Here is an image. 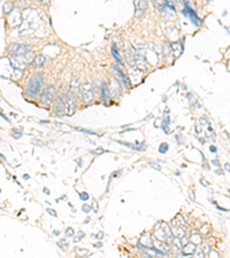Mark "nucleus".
I'll use <instances>...</instances> for the list:
<instances>
[{
    "label": "nucleus",
    "mask_w": 230,
    "mask_h": 258,
    "mask_svg": "<svg viewBox=\"0 0 230 258\" xmlns=\"http://www.w3.org/2000/svg\"><path fill=\"white\" fill-rule=\"evenodd\" d=\"M176 1H182V0H176Z\"/></svg>",
    "instance_id": "8fccbe9b"
},
{
    "label": "nucleus",
    "mask_w": 230,
    "mask_h": 258,
    "mask_svg": "<svg viewBox=\"0 0 230 258\" xmlns=\"http://www.w3.org/2000/svg\"><path fill=\"white\" fill-rule=\"evenodd\" d=\"M201 251H203L204 256H207V255H208V252L211 251V248H209V246L205 244V246L203 247V249H201Z\"/></svg>",
    "instance_id": "393cba45"
},
{
    "label": "nucleus",
    "mask_w": 230,
    "mask_h": 258,
    "mask_svg": "<svg viewBox=\"0 0 230 258\" xmlns=\"http://www.w3.org/2000/svg\"><path fill=\"white\" fill-rule=\"evenodd\" d=\"M91 153H105V150H104L103 148H99L98 150H96V152H91Z\"/></svg>",
    "instance_id": "ea45409f"
},
{
    "label": "nucleus",
    "mask_w": 230,
    "mask_h": 258,
    "mask_svg": "<svg viewBox=\"0 0 230 258\" xmlns=\"http://www.w3.org/2000/svg\"><path fill=\"white\" fill-rule=\"evenodd\" d=\"M183 14H185V15H188L189 16V18H190V21L195 24L196 26H200V23H201V21H200V18H199V16L197 15V13H196L193 9L191 8V7H189L188 5L185 6V8L183 9V12H182Z\"/></svg>",
    "instance_id": "0eeeda50"
},
{
    "label": "nucleus",
    "mask_w": 230,
    "mask_h": 258,
    "mask_svg": "<svg viewBox=\"0 0 230 258\" xmlns=\"http://www.w3.org/2000/svg\"><path fill=\"white\" fill-rule=\"evenodd\" d=\"M121 170H119V171H116V172H113V174H112V177L113 178H116V177H119V173H121Z\"/></svg>",
    "instance_id": "58836bf2"
},
{
    "label": "nucleus",
    "mask_w": 230,
    "mask_h": 258,
    "mask_svg": "<svg viewBox=\"0 0 230 258\" xmlns=\"http://www.w3.org/2000/svg\"><path fill=\"white\" fill-rule=\"evenodd\" d=\"M207 256H209V257H212V256H215V257H219V254H218V252H216L215 250L211 249V251L208 252V255H207Z\"/></svg>",
    "instance_id": "c85d7f7f"
},
{
    "label": "nucleus",
    "mask_w": 230,
    "mask_h": 258,
    "mask_svg": "<svg viewBox=\"0 0 230 258\" xmlns=\"http://www.w3.org/2000/svg\"><path fill=\"white\" fill-rule=\"evenodd\" d=\"M147 8V0H135V14L136 16L143 15Z\"/></svg>",
    "instance_id": "6e6552de"
},
{
    "label": "nucleus",
    "mask_w": 230,
    "mask_h": 258,
    "mask_svg": "<svg viewBox=\"0 0 230 258\" xmlns=\"http://www.w3.org/2000/svg\"><path fill=\"white\" fill-rule=\"evenodd\" d=\"M112 55H113V58L115 59L116 63H117L120 67H124V62H123V60H122V58H121V55H120L119 51H117L116 45H113V46H112Z\"/></svg>",
    "instance_id": "ddd939ff"
},
{
    "label": "nucleus",
    "mask_w": 230,
    "mask_h": 258,
    "mask_svg": "<svg viewBox=\"0 0 230 258\" xmlns=\"http://www.w3.org/2000/svg\"><path fill=\"white\" fill-rule=\"evenodd\" d=\"M9 52L13 54V55H21V54H24L29 52L28 47L26 45H20V44H13L9 48Z\"/></svg>",
    "instance_id": "9d476101"
},
{
    "label": "nucleus",
    "mask_w": 230,
    "mask_h": 258,
    "mask_svg": "<svg viewBox=\"0 0 230 258\" xmlns=\"http://www.w3.org/2000/svg\"><path fill=\"white\" fill-rule=\"evenodd\" d=\"M66 98H67V93L62 92L56 96L55 101H54V114L56 116H62L64 114V103H66Z\"/></svg>",
    "instance_id": "20e7f679"
},
{
    "label": "nucleus",
    "mask_w": 230,
    "mask_h": 258,
    "mask_svg": "<svg viewBox=\"0 0 230 258\" xmlns=\"http://www.w3.org/2000/svg\"><path fill=\"white\" fill-rule=\"evenodd\" d=\"M203 168H204V169H206V170H209V166H208L207 164H205V165H204Z\"/></svg>",
    "instance_id": "c03bdc74"
},
{
    "label": "nucleus",
    "mask_w": 230,
    "mask_h": 258,
    "mask_svg": "<svg viewBox=\"0 0 230 258\" xmlns=\"http://www.w3.org/2000/svg\"><path fill=\"white\" fill-rule=\"evenodd\" d=\"M160 228H158V226L155 227L154 230V236L155 239L158 240H162V241H171L173 240V234L170 231V227L167 223L162 222L161 224H159Z\"/></svg>",
    "instance_id": "f03ea898"
},
{
    "label": "nucleus",
    "mask_w": 230,
    "mask_h": 258,
    "mask_svg": "<svg viewBox=\"0 0 230 258\" xmlns=\"http://www.w3.org/2000/svg\"><path fill=\"white\" fill-rule=\"evenodd\" d=\"M168 149H169V145L167 142H162L159 147V152L161 154H166V153L168 152Z\"/></svg>",
    "instance_id": "f3484780"
},
{
    "label": "nucleus",
    "mask_w": 230,
    "mask_h": 258,
    "mask_svg": "<svg viewBox=\"0 0 230 258\" xmlns=\"http://www.w3.org/2000/svg\"><path fill=\"white\" fill-rule=\"evenodd\" d=\"M43 192H44L45 194H46V195H50V194H51V192H50V189L47 188V187H44V188H43Z\"/></svg>",
    "instance_id": "4c0bfd02"
},
{
    "label": "nucleus",
    "mask_w": 230,
    "mask_h": 258,
    "mask_svg": "<svg viewBox=\"0 0 230 258\" xmlns=\"http://www.w3.org/2000/svg\"><path fill=\"white\" fill-rule=\"evenodd\" d=\"M82 96L83 101L88 104H91L94 100V94H93V88L91 83H83L82 84Z\"/></svg>",
    "instance_id": "39448f33"
},
{
    "label": "nucleus",
    "mask_w": 230,
    "mask_h": 258,
    "mask_svg": "<svg viewBox=\"0 0 230 258\" xmlns=\"http://www.w3.org/2000/svg\"><path fill=\"white\" fill-rule=\"evenodd\" d=\"M47 212H48L50 215H52L53 217H56V212H55L54 209H50V208H48V209H47Z\"/></svg>",
    "instance_id": "7c9ffc66"
},
{
    "label": "nucleus",
    "mask_w": 230,
    "mask_h": 258,
    "mask_svg": "<svg viewBox=\"0 0 230 258\" xmlns=\"http://www.w3.org/2000/svg\"><path fill=\"white\" fill-rule=\"evenodd\" d=\"M96 247H98V248H101V247H103V243H101V242H98L97 244H96Z\"/></svg>",
    "instance_id": "79ce46f5"
},
{
    "label": "nucleus",
    "mask_w": 230,
    "mask_h": 258,
    "mask_svg": "<svg viewBox=\"0 0 230 258\" xmlns=\"http://www.w3.org/2000/svg\"><path fill=\"white\" fill-rule=\"evenodd\" d=\"M150 165H151V166H152V168H154V169H157V170H159V171H160V170H161V166H160V165H159V164H158V163H154V162H151Z\"/></svg>",
    "instance_id": "c756f323"
},
{
    "label": "nucleus",
    "mask_w": 230,
    "mask_h": 258,
    "mask_svg": "<svg viewBox=\"0 0 230 258\" xmlns=\"http://www.w3.org/2000/svg\"><path fill=\"white\" fill-rule=\"evenodd\" d=\"M75 130H77V131H81V132H84V133H88V134H92V136L101 137L100 134H97L96 132H92V131H89V130H84V129H82V128H75Z\"/></svg>",
    "instance_id": "5701e85b"
},
{
    "label": "nucleus",
    "mask_w": 230,
    "mask_h": 258,
    "mask_svg": "<svg viewBox=\"0 0 230 258\" xmlns=\"http://www.w3.org/2000/svg\"><path fill=\"white\" fill-rule=\"evenodd\" d=\"M76 252H77V255H78L80 257H85V256H88L89 254H90L88 249H82V248H77V249H76Z\"/></svg>",
    "instance_id": "6ab92c4d"
},
{
    "label": "nucleus",
    "mask_w": 230,
    "mask_h": 258,
    "mask_svg": "<svg viewBox=\"0 0 230 258\" xmlns=\"http://www.w3.org/2000/svg\"><path fill=\"white\" fill-rule=\"evenodd\" d=\"M196 252V244L193 242H188L184 244L183 248V255L184 256H191Z\"/></svg>",
    "instance_id": "f8f14e48"
},
{
    "label": "nucleus",
    "mask_w": 230,
    "mask_h": 258,
    "mask_svg": "<svg viewBox=\"0 0 230 258\" xmlns=\"http://www.w3.org/2000/svg\"><path fill=\"white\" fill-rule=\"evenodd\" d=\"M12 9H14L13 8L12 2H6V4L4 5V13H5V14H9V13L12 12Z\"/></svg>",
    "instance_id": "aec40b11"
},
{
    "label": "nucleus",
    "mask_w": 230,
    "mask_h": 258,
    "mask_svg": "<svg viewBox=\"0 0 230 258\" xmlns=\"http://www.w3.org/2000/svg\"><path fill=\"white\" fill-rule=\"evenodd\" d=\"M125 54H127V59L129 60V62H133V58H135V56H133V51H131V48H130L129 46H128L127 50H125Z\"/></svg>",
    "instance_id": "a211bd4d"
},
{
    "label": "nucleus",
    "mask_w": 230,
    "mask_h": 258,
    "mask_svg": "<svg viewBox=\"0 0 230 258\" xmlns=\"http://www.w3.org/2000/svg\"><path fill=\"white\" fill-rule=\"evenodd\" d=\"M91 210H92L93 212H96V214H97L98 210H99V204H98V202H97L96 198L92 200V206H91Z\"/></svg>",
    "instance_id": "4be33fe9"
},
{
    "label": "nucleus",
    "mask_w": 230,
    "mask_h": 258,
    "mask_svg": "<svg viewBox=\"0 0 230 258\" xmlns=\"http://www.w3.org/2000/svg\"><path fill=\"white\" fill-rule=\"evenodd\" d=\"M0 115H1V116H2V117H4V118H5V120H7V122H9V120H8V118H7V117H6V116H5V115H4V114H2V112H0Z\"/></svg>",
    "instance_id": "37998d69"
},
{
    "label": "nucleus",
    "mask_w": 230,
    "mask_h": 258,
    "mask_svg": "<svg viewBox=\"0 0 230 258\" xmlns=\"http://www.w3.org/2000/svg\"><path fill=\"white\" fill-rule=\"evenodd\" d=\"M83 236H84V233H82V232H80V236H77V238H76V239H75V242H80L81 240H82V238H83Z\"/></svg>",
    "instance_id": "473e14b6"
},
{
    "label": "nucleus",
    "mask_w": 230,
    "mask_h": 258,
    "mask_svg": "<svg viewBox=\"0 0 230 258\" xmlns=\"http://www.w3.org/2000/svg\"><path fill=\"white\" fill-rule=\"evenodd\" d=\"M45 63V56L44 55H37L35 59H34V64L35 67H43Z\"/></svg>",
    "instance_id": "dca6fc26"
},
{
    "label": "nucleus",
    "mask_w": 230,
    "mask_h": 258,
    "mask_svg": "<svg viewBox=\"0 0 230 258\" xmlns=\"http://www.w3.org/2000/svg\"><path fill=\"white\" fill-rule=\"evenodd\" d=\"M216 209H219L220 211H222V212H228L229 211V209H224V208H221V206H219L218 204H216Z\"/></svg>",
    "instance_id": "72a5a7b5"
},
{
    "label": "nucleus",
    "mask_w": 230,
    "mask_h": 258,
    "mask_svg": "<svg viewBox=\"0 0 230 258\" xmlns=\"http://www.w3.org/2000/svg\"><path fill=\"white\" fill-rule=\"evenodd\" d=\"M103 236H104V233H103V232H99V233H98V235H97L98 239H101Z\"/></svg>",
    "instance_id": "a19ab883"
},
{
    "label": "nucleus",
    "mask_w": 230,
    "mask_h": 258,
    "mask_svg": "<svg viewBox=\"0 0 230 258\" xmlns=\"http://www.w3.org/2000/svg\"><path fill=\"white\" fill-rule=\"evenodd\" d=\"M200 182H201V185H203V186H205V187L209 186V182H208V181H206L205 179H204V178H201V179H200Z\"/></svg>",
    "instance_id": "2f4dec72"
},
{
    "label": "nucleus",
    "mask_w": 230,
    "mask_h": 258,
    "mask_svg": "<svg viewBox=\"0 0 230 258\" xmlns=\"http://www.w3.org/2000/svg\"><path fill=\"white\" fill-rule=\"evenodd\" d=\"M209 150H211L212 153H216V152H218V148L215 146H211L209 147Z\"/></svg>",
    "instance_id": "e433bc0d"
},
{
    "label": "nucleus",
    "mask_w": 230,
    "mask_h": 258,
    "mask_svg": "<svg viewBox=\"0 0 230 258\" xmlns=\"http://www.w3.org/2000/svg\"><path fill=\"white\" fill-rule=\"evenodd\" d=\"M59 234H60L59 231H54V235H59Z\"/></svg>",
    "instance_id": "09e8293b"
},
{
    "label": "nucleus",
    "mask_w": 230,
    "mask_h": 258,
    "mask_svg": "<svg viewBox=\"0 0 230 258\" xmlns=\"http://www.w3.org/2000/svg\"><path fill=\"white\" fill-rule=\"evenodd\" d=\"M113 69H114V71L116 72V76H117V78L120 79L121 84H122L125 88H129V87H130V80H129L128 77L123 74V71L119 68L117 66H113Z\"/></svg>",
    "instance_id": "1a4fd4ad"
},
{
    "label": "nucleus",
    "mask_w": 230,
    "mask_h": 258,
    "mask_svg": "<svg viewBox=\"0 0 230 258\" xmlns=\"http://www.w3.org/2000/svg\"><path fill=\"white\" fill-rule=\"evenodd\" d=\"M23 178H24L26 180H28V179H30V177H29L28 174H24V176H23Z\"/></svg>",
    "instance_id": "a18cd8bd"
},
{
    "label": "nucleus",
    "mask_w": 230,
    "mask_h": 258,
    "mask_svg": "<svg viewBox=\"0 0 230 258\" xmlns=\"http://www.w3.org/2000/svg\"><path fill=\"white\" fill-rule=\"evenodd\" d=\"M74 234H75V231H74L73 227H68V228L66 230V236H73Z\"/></svg>",
    "instance_id": "a878e982"
},
{
    "label": "nucleus",
    "mask_w": 230,
    "mask_h": 258,
    "mask_svg": "<svg viewBox=\"0 0 230 258\" xmlns=\"http://www.w3.org/2000/svg\"><path fill=\"white\" fill-rule=\"evenodd\" d=\"M82 210H83V212L89 214V212L91 211V206H88V204H83V206H82Z\"/></svg>",
    "instance_id": "cd10ccee"
},
{
    "label": "nucleus",
    "mask_w": 230,
    "mask_h": 258,
    "mask_svg": "<svg viewBox=\"0 0 230 258\" xmlns=\"http://www.w3.org/2000/svg\"><path fill=\"white\" fill-rule=\"evenodd\" d=\"M78 83H80V82H78V78L73 77L71 84H70V91L74 95H76L80 92V84H78Z\"/></svg>",
    "instance_id": "4468645a"
},
{
    "label": "nucleus",
    "mask_w": 230,
    "mask_h": 258,
    "mask_svg": "<svg viewBox=\"0 0 230 258\" xmlns=\"http://www.w3.org/2000/svg\"><path fill=\"white\" fill-rule=\"evenodd\" d=\"M171 234L175 236V238H182V236H184V230H182V227H179V226H177V225H174L173 227H171Z\"/></svg>",
    "instance_id": "2eb2a0df"
},
{
    "label": "nucleus",
    "mask_w": 230,
    "mask_h": 258,
    "mask_svg": "<svg viewBox=\"0 0 230 258\" xmlns=\"http://www.w3.org/2000/svg\"><path fill=\"white\" fill-rule=\"evenodd\" d=\"M44 82V74L43 72H37L32 77L30 78L28 83L27 90H26V95L29 99H34L37 94L40 92V87Z\"/></svg>",
    "instance_id": "f257e3e1"
},
{
    "label": "nucleus",
    "mask_w": 230,
    "mask_h": 258,
    "mask_svg": "<svg viewBox=\"0 0 230 258\" xmlns=\"http://www.w3.org/2000/svg\"><path fill=\"white\" fill-rule=\"evenodd\" d=\"M100 94H101V101L104 103H107L109 101V88H108V86H107L106 83H103V84H101Z\"/></svg>",
    "instance_id": "9b49d317"
},
{
    "label": "nucleus",
    "mask_w": 230,
    "mask_h": 258,
    "mask_svg": "<svg viewBox=\"0 0 230 258\" xmlns=\"http://www.w3.org/2000/svg\"><path fill=\"white\" fill-rule=\"evenodd\" d=\"M76 109V100L73 95H67L66 98V103H64V114L71 116Z\"/></svg>",
    "instance_id": "423d86ee"
},
{
    "label": "nucleus",
    "mask_w": 230,
    "mask_h": 258,
    "mask_svg": "<svg viewBox=\"0 0 230 258\" xmlns=\"http://www.w3.org/2000/svg\"><path fill=\"white\" fill-rule=\"evenodd\" d=\"M89 222H90V217H88V218H86V219H85V222H84V224L89 223Z\"/></svg>",
    "instance_id": "de8ad7c7"
},
{
    "label": "nucleus",
    "mask_w": 230,
    "mask_h": 258,
    "mask_svg": "<svg viewBox=\"0 0 230 258\" xmlns=\"http://www.w3.org/2000/svg\"><path fill=\"white\" fill-rule=\"evenodd\" d=\"M177 218H178V219H179V220H181V223H182V225H183V226H186V225H188V224H186L185 222H184V220H183V218H182V217H181V216H179V215L177 216Z\"/></svg>",
    "instance_id": "c9c22d12"
},
{
    "label": "nucleus",
    "mask_w": 230,
    "mask_h": 258,
    "mask_svg": "<svg viewBox=\"0 0 230 258\" xmlns=\"http://www.w3.org/2000/svg\"><path fill=\"white\" fill-rule=\"evenodd\" d=\"M13 136H14V138L15 139H20V138L22 137V133L20 132V131H18V130H13Z\"/></svg>",
    "instance_id": "bb28decb"
},
{
    "label": "nucleus",
    "mask_w": 230,
    "mask_h": 258,
    "mask_svg": "<svg viewBox=\"0 0 230 258\" xmlns=\"http://www.w3.org/2000/svg\"><path fill=\"white\" fill-rule=\"evenodd\" d=\"M54 92H55V88H54V86H52V85L46 86L44 90H43V92H42L40 98H39V103H40L42 106H44V107L48 106L50 103L52 102V99H53Z\"/></svg>",
    "instance_id": "7ed1b4c3"
},
{
    "label": "nucleus",
    "mask_w": 230,
    "mask_h": 258,
    "mask_svg": "<svg viewBox=\"0 0 230 258\" xmlns=\"http://www.w3.org/2000/svg\"><path fill=\"white\" fill-rule=\"evenodd\" d=\"M89 194L86 193V192H82V193H80V198L82 200V201H88L89 200Z\"/></svg>",
    "instance_id": "b1692460"
},
{
    "label": "nucleus",
    "mask_w": 230,
    "mask_h": 258,
    "mask_svg": "<svg viewBox=\"0 0 230 258\" xmlns=\"http://www.w3.org/2000/svg\"><path fill=\"white\" fill-rule=\"evenodd\" d=\"M201 236L200 235H198V234H193L192 236H191V242H193L195 244H199V243H201Z\"/></svg>",
    "instance_id": "412c9836"
},
{
    "label": "nucleus",
    "mask_w": 230,
    "mask_h": 258,
    "mask_svg": "<svg viewBox=\"0 0 230 258\" xmlns=\"http://www.w3.org/2000/svg\"><path fill=\"white\" fill-rule=\"evenodd\" d=\"M0 193H1V189H0Z\"/></svg>",
    "instance_id": "3c124183"
},
{
    "label": "nucleus",
    "mask_w": 230,
    "mask_h": 258,
    "mask_svg": "<svg viewBox=\"0 0 230 258\" xmlns=\"http://www.w3.org/2000/svg\"><path fill=\"white\" fill-rule=\"evenodd\" d=\"M212 163L216 166V168H219L220 166V162H219V160H213L212 161Z\"/></svg>",
    "instance_id": "f704fd0d"
},
{
    "label": "nucleus",
    "mask_w": 230,
    "mask_h": 258,
    "mask_svg": "<svg viewBox=\"0 0 230 258\" xmlns=\"http://www.w3.org/2000/svg\"><path fill=\"white\" fill-rule=\"evenodd\" d=\"M226 169H227V171H229V163H227L226 164V166H224Z\"/></svg>",
    "instance_id": "49530a36"
}]
</instances>
